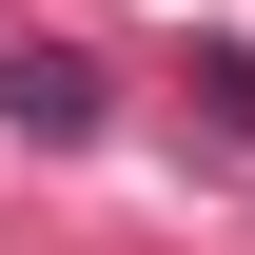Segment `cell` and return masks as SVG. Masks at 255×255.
Here are the masks:
<instances>
[{
    "instance_id": "6da1fadb",
    "label": "cell",
    "mask_w": 255,
    "mask_h": 255,
    "mask_svg": "<svg viewBox=\"0 0 255 255\" xmlns=\"http://www.w3.org/2000/svg\"><path fill=\"white\" fill-rule=\"evenodd\" d=\"M0 118H20V137H98V59L20 39V59H0Z\"/></svg>"
},
{
    "instance_id": "7a4b0ae2",
    "label": "cell",
    "mask_w": 255,
    "mask_h": 255,
    "mask_svg": "<svg viewBox=\"0 0 255 255\" xmlns=\"http://www.w3.org/2000/svg\"><path fill=\"white\" fill-rule=\"evenodd\" d=\"M196 98H216V118L255 137V39H196Z\"/></svg>"
}]
</instances>
